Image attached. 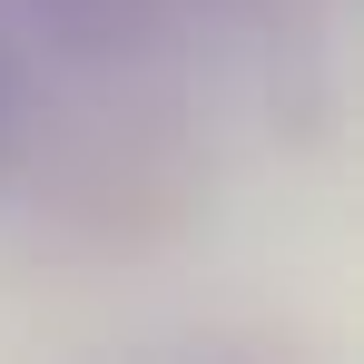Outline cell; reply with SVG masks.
I'll list each match as a JSON object with an SVG mask.
<instances>
[{"instance_id": "cell-1", "label": "cell", "mask_w": 364, "mask_h": 364, "mask_svg": "<svg viewBox=\"0 0 364 364\" xmlns=\"http://www.w3.org/2000/svg\"><path fill=\"white\" fill-rule=\"evenodd\" d=\"M10 128H20V69H10V50H0V158H10Z\"/></svg>"}]
</instances>
